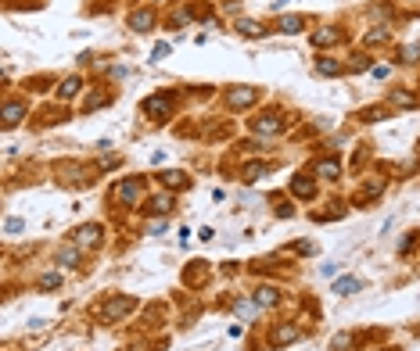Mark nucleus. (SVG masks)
Segmentation results:
<instances>
[{
  "mask_svg": "<svg viewBox=\"0 0 420 351\" xmlns=\"http://www.w3.org/2000/svg\"><path fill=\"white\" fill-rule=\"evenodd\" d=\"M137 305H140V301H137L133 294H112V298L101 305L97 319H101V323H122V319H130V315L137 312Z\"/></svg>",
  "mask_w": 420,
  "mask_h": 351,
  "instance_id": "3",
  "label": "nucleus"
},
{
  "mask_svg": "<svg viewBox=\"0 0 420 351\" xmlns=\"http://www.w3.org/2000/svg\"><path fill=\"white\" fill-rule=\"evenodd\" d=\"M320 194V186L316 180L309 172H299V176H291V197H299V201H316Z\"/></svg>",
  "mask_w": 420,
  "mask_h": 351,
  "instance_id": "10",
  "label": "nucleus"
},
{
  "mask_svg": "<svg viewBox=\"0 0 420 351\" xmlns=\"http://www.w3.org/2000/svg\"><path fill=\"white\" fill-rule=\"evenodd\" d=\"M148 212H154V215H173L176 212V194H154V197H148Z\"/></svg>",
  "mask_w": 420,
  "mask_h": 351,
  "instance_id": "18",
  "label": "nucleus"
},
{
  "mask_svg": "<svg viewBox=\"0 0 420 351\" xmlns=\"http://www.w3.org/2000/svg\"><path fill=\"white\" fill-rule=\"evenodd\" d=\"M284 111L280 108H270V111H262V115H255L252 122H248V130H252L255 136H277V133H284Z\"/></svg>",
  "mask_w": 420,
  "mask_h": 351,
  "instance_id": "5",
  "label": "nucleus"
},
{
  "mask_svg": "<svg viewBox=\"0 0 420 351\" xmlns=\"http://www.w3.org/2000/svg\"><path fill=\"white\" fill-rule=\"evenodd\" d=\"M54 262H58L61 269H75V265L83 262V251L75 247V244H65V247H58V251H54Z\"/></svg>",
  "mask_w": 420,
  "mask_h": 351,
  "instance_id": "19",
  "label": "nucleus"
},
{
  "mask_svg": "<svg viewBox=\"0 0 420 351\" xmlns=\"http://www.w3.org/2000/svg\"><path fill=\"white\" fill-rule=\"evenodd\" d=\"M288 251H291V254H305V258H313V254H316V241H299V244H291Z\"/></svg>",
  "mask_w": 420,
  "mask_h": 351,
  "instance_id": "33",
  "label": "nucleus"
},
{
  "mask_svg": "<svg viewBox=\"0 0 420 351\" xmlns=\"http://www.w3.org/2000/svg\"><path fill=\"white\" fill-rule=\"evenodd\" d=\"M313 69H316V75H323V79H334V75H345V72H349V65H341L338 58H327V54L313 61Z\"/></svg>",
  "mask_w": 420,
  "mask_h": 351,
  "instance_id": "15",
  "label": "nucleus"
},
{
  "mask_svg": "<svg viewBox=\"0 0 420 351\" xmlns=\"http://www.w3.org/2000/svg\"><path fill=\"white\" fill-rule=\"evenodd\" d=\"M395 61L399 65H420V43H406L395 51Z\"/></svg>",
  "mask_w": 420,
  "mask_h": 351,
  "instance_id": "27",
  "label": "nucleus"
},
{
  "mask_svg": "<svg viewBox=\"0 0 420 351\" xmlns=\"http://www.w3.org/2000/svg\"><path fill=\"white\" fill-rule=\"evenodd\" d=\"M388 40H392V36H388V29H370V33L363 36L366 47H381V43H388Z\"/></svg>",
  "mask_w": 420,
  "mask_h": 351,
  "instance_id": "32",
  "label": "nucleus"
},
{
  "mask_svg": "<svg viewBox=\"0 0 420 351\" xmlns=\"http://www.w3.org/2000/svg\"><path fill=\"white\" fill-rule=\"evenodd\" d=\"M83 90H86V86H83V75H65V79L58 83V101H61V104H69V101L80 97Z\"/></svg>",
  "mask_w": 420,
  "mask_h": 351,
  "instance_id": "12",
  "label": "nucleus"
},
{
  "mask_svg": "<svg viewBox=\"0 0 420 351\" xmlns=\"http://www.w3.org/2000/svg\"><path fill=\"white\" fill-rule=\"evenodd\" d=\"M313 176H320L323 183H338L341 176H345V165H341V158L327 154V158H316L313 162Z\"/></svg>",
  "mask_w": 420,
  "mask_h": 351,
  "instance_id": "8",
  "label": "nucleus"
},
{
  "mask_svg": "<svg viewBox=\"0 0 420 351\" xmlns=\"http://www.w3.org/2000/svg\"><path fill=\"white\" fill-rule=\"evenodd\" d=\"M331 291H334L338 298H352V294L363 291V280H360V276H338Z\"/></svg>",
  "mask_w": 420,
  "mask_h": 351,
  "instance_id": "20",
  "label": "nucleus"
},
{
  "mask_svg": "<svg viewBox=\"0 0 420 351\" xmlns=\"http://www.w3.org/2000/svg\"><path fill=\"white\" fill-rule=\"evenodd\" d=\"M144 176H126V180L112 183V190H108V204H119V208H137L140 201H144Z\"/></svg>",
  "mask_w": 420,
  "mask_h": 351,
  "instance_id": "1",
  "label": "nucleus"
},
{
  "mask_svg": "<svg viewBox=\"0 0 420 351\" xmlns=\"http://www.w3.org/2000/svg\"><path fill=\"white\" fill-rule=\"evenodd\" d=\"M392 351H395V348H392Z\"/></svg>",
  "mask_w": 420,
  "mask_h": 351,
  "instance_id": "37",
  "label": "nucleus"
},
{
  "mask_svg": "<svg viewBox=\"0 0 420 351\" xmlns=\"http://www.w3.org/2000/svg\"><path fill=\"white\" fill-rule=\"evenodd\" d=\"M115 101V90H93L90 97L83 101V111L90 115V111H97V108H104V104H112Z\"/></svg>",
  "mask_w": 420,
  "mask_h": 351,
  "instance_id": "24",
  "label": "nucleus"
},
{
  "mask_svg": "<svg viewBox=\"0 0 420 351\" xmlns=\"http://www.w3.org/2000/svg\"><path fill=\"white\" fill-rule=\"evenodd\" d=\"M119 162H122V158H119V154H112V158H108V154H104V158H101V169H115Z\"/></svg>",
  "mask_w": 420,
  "mask_h": 351,
  "instance_id": "36",
  "label": "nucleus"
},
{
  "mask_svg": "<svg viewBox=\"0 0 420 351\" xmlns=\"http://www.w3.org/2000/svg\"><path fill=\"white\" fill-rule=\"evenodd\" d=\"M270 162H248L244 169H241V180L244 183H255V180H262V176H270Z\"/></svg>",
  "mask_w": 420,
  "mask_h": 351,
  "instance_id": "26",
  "label": "nucleus"
},
{
  "mask_svg": "<svg viewBox=\"0 0 420 351\" xmlns=\"http://www.w3.org/2000/svg\"><path fill=\"white\" fill-rule=\"evenodd\" d=\"M355 341H360V333H334V337H331V351H349Z\"/></svg>",
  "mask_w": 420,
  "mask_h": 351,
  "instance_id": "29",
  "label": "nucleus"
},
{
  "mask_svg": "<svg viewBox=\"0 0 420 351\" xmlns=\"http://www.w3.org/2000/svg\"><path fill=\"white\" fill-rule=\"evenodd\" d=\"M29 115V104L25 101H4V130H14V125H19L22 119Z\"/></svg>",
  "mask_w": 420,
  "mask_h": 351,
  "instance_id": "13",
  "label": "nucleus"
},
{
  "mask_svg": "<svg viewBox=\"0 0 420 351\" xmlns=\"http://www.w3.org/2000/svg\"><path fill=\"white\" fill-rule=\"evenodd\" d=\"M294 341H302V326L299 323H277L270 330V348H288Z\"/></svg>",
  "mask_w": 420,
  "mask_h": 351,
  "instance_id": "9",
  "label": "nucleus"
},
{
  "mask_svg": "<svg viewBox=\"0 0 420 351\" xmlns=\"http://www.w3.org/2000/svg\"><path fill=\"white\" fill-rule=\"evenodd\" d=\"M373 65V54H352L349 58V72H366Z\"/></svg>",
  "mask_w": 420,
  "mask_h": 351,
  "instance_id": "31",
  "label": "nucleus"
},
{
  "mask_svg": "<svg viewBox=\"0 0 420 351\" xmlns=\"http://www.w3.org/2000/svg\"><path fill=\"white\" fill-rule=\"evenodd\" d=\"M341 29L338 25H323V29H316V33H309V43L316 47V51H327V47H338L341 43Z\"/></svg>",
  "mask_w": 420,
  "mask_h": 351,
  "instance_id": "11",
  "label": "nucleus"
},
{
  "mask_svg": "<svg viewBox=\"0 0 420 351\" xmlns=\"http://www.w3.org/2000/svg\"><path fill=\"white\" fill-rule=\"evenodd\" d=\"M233 29H237L244 40H262V36H270L266 22H255V19H237V22H233Z\"/></svg>",
  "mask_w": 420,
  "mask_h": 351,
  "instance_id": "14",
  "label": "nucleus"
},
{
  "mask_svg": "<svg viewBox=\"0 0 420 351\" xmlns=\"http://www.w3.org/2000/svg\"><path fill=\"white\" fill-rule=\"evenodd\" d=\"M230 312L237 315V319H244V323H252L255 315H262V308L255 305V298H248V301H233V305H230Z\"/></svg>",
  "mask_w": 420,
  "mask_h": 351,
  "instance_id": "23",
  "label": "nucleus"
},
{
  "mask_svg": "<svg viewBox=\"0 0 420 351\" xmlns=\"http://www.w3.org/2000/svg\"><path fill=\"white\" fill-rule=\"evenodd\" d=\"M259 97H262L259 86L237 83V86H226V90H223V108H226V111H248V108L259 104Z\"/></svg>",
  "mask_w": 420,
  "mask_h": 351,
  "instance_id": "4",
  "label": "nucleus"
},
{
  "mask_svg": "<svg viewBox=\"0 0 420 351\" xmlns=\"http://www.w3.org/2000/svg\"><path fill=\"white\" fill-rule=\"evenodd\" d=\"M417 237H420V230H410L406 237H402V244H399V258H410V254H413V247H417Z\"/></svg>",
  "mask_w": 420,
  "mask_h": 351,
  "instance_id": "30",
  "label": "nucleus"
},
{
  "mask_svg": "<svg viewBox=\"0 0 420 351\" xmlns=\"http://www.w3.org/2000/svg\"><path fill=\"white\" fill-rule=\"evenodd\" d=\"M159 183L169 190V186H173V190H187V186H191V176H187V172H180V169H173V172H159Z\"/></svg>",
  "mask_w": 420,
  "mask_h": 351,
  "instance_id": "22",
  "label": "nucleus"
},
{
  "mask_svg": "<svg viewBox=\"0 0 420 351\" xmlns=\"http://www.w3.org/2000/svg\"><path fill=\"white\" fill-rule=\"evenodd\" d=\"M252 298H255V305H259L262 312H266V308H277V305H280V298H284V294H280L277 287H255Z\"/></svg>",
  "mask_w": 420,
  "mask_h": 351,
  "instance_id": "17",
  "label": "nucleus"
},
{
  "mask_svg": "<svg viewBox=\"0 0 420 351\" xmlns=\"http://www.w3.org/2000/svg\"><path fill=\"white\" fill-rule=\"evenodd\" d=\"M58 287H61V273H58V269H51V273H43L36 280V291L40 294H51V291H58Z\"/></svg>",
  "mask_w": 420,
  "mask_h": 351,
  "instance_id": "28",
  "label": "nucleus"
},
{
  "mask_svg": "<svg viewBox=\"0 0 420 351\" xmlns=\"http://www.w3.org/2000/svg\"><path fill=\"white\" fill-rule=\"evenodd\" d=\"M417 104H420V101L413 97V93H410L406 86L388 90V108H406V111H410V108H417Z\"/></svg>",
  "mask_w": 420,
  "mask_h": 351,
  "instance_id": "21",
  "label": "nucleus"
},
{
  "mask_svg": "<svg viewBox=\"0 0 420 351\" xmlns=\"http://www.w3.org/2000/svg\"><path fill=\"white\" fill-rule=\"evenodd\" d=\"M72 244L80 247V251H90V247H101V244H104V230H101V222H83V226L75 230V237H72Z\"/></svg>",
  "mask_w": 420,
  "mask_h": 351,
  "instance_id": "7",
  "label": "nucleus"
},
{
  "mask_svg": "<svg viewBox=\"0 0 420 351\" xmlns=\"http://www.w3.org/2000/svg\"><path fill=\"white\" fill-rule=\"evenodd\" d=\"M355 119H360V122H384V119H392V108H388V104H373V108L355 111Z\"/></svg>",
  "mask_w": 420,
  "mask_h": 351,
  "instance_id": "25",
  "label": "nucleus"
},
{
  "mask_svg": "<svg viewBox=\"0 0 420 351\" xmlns=\"http://www.w3.org/2000/svg\"><path fill=\"white\" fill-rule=\"evenodd\" d=\"M169 54V43H159V47H154V51H151V61H162Z\"/></svg>",
  "mask_w": 420,
  "mask_h": 351,
  "instance_id": "35",
  "label": "nucleus"
},
{
  "mask_svg": "<svg viewBox=\"0 0 420 351\" xmlns=\"http://www.w3.org/2000/svg\"><path fill=\"white\" fill-rule=\"evenodd\" d=\"M305 25H309L305 14H284V19L277 22V33H284V36H299V33H305Z\"/></svg>",
  "mask_w": 420,
  "mask_h": 351,
  "instance_id": "16",
  "label": "nucleus"
},
{
  "mask_svg": "<svg viewBox=\"0 0 420 351\" xmlns=\"http://www.w3.org/2000/svg\"><path fill=\"white\" fill-rule=\"evenodd\" d=\"M22 230H25L22 219H4V233L8 237H22Z\"/></svg>",
  "mask_w": 420,
  "mask_h": 351,
  "instance_id": "34",
  "label": "nucleus"
},
{
  "mask_svg": "<svg viewBox=\"0 0 420 351\" xmlns=\"http://www.w3.org/2000/svg\"><path fill=\"white\" fill-rule=\"evenodd\" d=\"M173 108H176V93L159 90V93H148V97L140 101V115H144L148 122H165L169 115H173Z\"/></svg>",
  "mask_w": 420,
  "mask_h": 351,
  "instance_id": "2",
  "label": "nucleus"
},
{
  "mask_svg": "<svg viewBox=\"0 0 420 351\" xmlns=\"http://www.w3.org/2000/svg\"><path fill=\"white\" fill-rule=\"evenodd\" d=\"M126 25H130V33H151V29L159 25V11H154L151 4H144V8L126 14Z\"/></svg>",
  "mask_w": 420,
  "mask_h": 351,
  "instance_id": "6",
  "label": "nucleus"
}]
</instances>
